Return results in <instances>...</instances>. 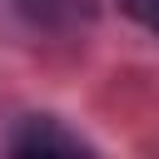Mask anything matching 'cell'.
I'll return each instance as SVG.
<instances>
[{"instance_id": "6da1fadb", "label": "cell", "mask_w": 159, "mask_h": 159, "mask_svg": "<svg viewBox=\"0 0 159 159\" xmlns=\"http://www.w3.org/2000/svg\"><path fill=\"white\" fill-rule=\"evenodd\" d=\"M10 154H84V139L60 129L55 119H25L10 134Z\"/></svg>"}, {"instance_id": "7a4b0ae2", "label": "cell", "mask_w": 159, "mask_h": 159, "mask_svg": "<svg viewBox=\"0 0 159 159\" xmlns=\"http://www.w3.org/2000/svg\"><path fill=\"white\" fill-rule=\"evenodd\" d=\"M15 5L45 30H70L89 15V0H15Z\"/></svg>"}, {"instance_id": "3957f363", "label": "cell", "mask_w": 159, "mask_h": 159, "mask_svg": "<svg viewBox=\"0 0 159 159\" xmlns=\"http://www.w3.org/2000/svg\"><path fill=\"white\" fill-rule=\"evenodd\" d=\"M119 10H124L129 20H139V25H149V15L159 10V0H119Z\"/></svg>"}, {"instance_id": "277c9868", "label": "cell", "mask_w": 159, "mask_h": 159, "mask_svg": "<svg viewBox=\"0 0 159 159\" xmlns=\"http://www.w3.org/2000/svg\"><path fill=\"white\" fill-rule=\"evenodd\" d=\"M149 30H154V35H159V10H154V15H149Z\"/></svg>"}]
</instances>
